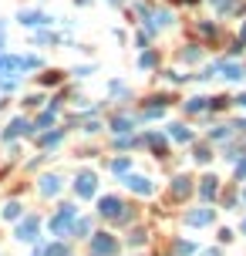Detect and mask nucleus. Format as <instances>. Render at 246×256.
I'll return each instance as SVG.
<instances>
[{
  "label": "nucleus",
  "instance_id": "nucleus-1",
  "mask_svg": "<svg viewBox=\"0 0 246 256\" xmlns=\"http://www.w3.org/2000/svg\"><path fill=\"white\" fill-rule=\"evenodd\" d=\"M75 216H78L75 206H61V213L51 219V233H57V236H61V233H68V229H71V222H75Z\"/></svg>",
  "mask_w": 246,
  "mask_h": 256
},
{
  "label": "nucleus",
  "instance_id": "nucleus-2",
  "mask_svg": "<svg viewBox=\"0 0 246 256\" xmlns=\"http://www.w3.org/2000/svg\"><path fill=\"white\" fill-rule=\"evenodd\" d=\"M78 196H84V199H91V196H95L98 192V179L95 175H88V172H84V175H78Z\"/></svg>",
  "mask_w": 246,
  "mask_h": 256
},
{
  "label": "nucleus",
  "instance_id": "nucleus-3",
  "mask_svg": "<svg viewBox=\"0 0 246 256\" xmlns=\"http://www.w3.org/2000/svg\"><path fill=\"white\" fill-rule=\"evenodd\" d=\"M38 226H41V219L38 216H27V219L17 226V239H24V243H31L34 239V233H38Z\"/></svg>",
  "mask_w": 246,
  "mask_h": 256
},
{
  "label": "nucleus",
  "instance_id": "nucleus-4",
  "mask_svg": "<svg viewBox=\"0 0 246 256\" xmlns=\"http://www.w3.org/2000/svg\"><path fill=\"white\" fill-rule=\"evenodd\" d=\"M91 253H95V256L115 253V239L112 236H95V239H91Z\"/></svg>",
  "mask_w": 246,
  "mask_h": 256
},
{
  "label": "nucleus",
  "instance_id": "nucleus-5",
  "mask_svg": "<svg viewBox=\"0 0 246 256\" xmlns=\"http://www.w3.org/2000/svg\"><path fill=\"white\" fill-rule=\"evenodd\" d=\"M20 24H27V27H44V24H51L47 14H34V10H24L20 14Z\"/></svg>",
  "mask_w": 246,
  "mask_h": 256
},
{
  "label": "nucleus",
  "instance_id": "nucleus-6",
  "mask_svg": "<svg viewBox=\"0 0 246 256\" xmlns=\"http://www.w3.org/2000/svg\"><path fill=\"white\" fill-rule=\"evenodd\" d=\"M118 213H122V202L115 199V196H105V199H101V216H108V219H115Z\"/></svg>",
  "mask_w": 246,
  "mask_h": 256
},
{
  "label": "nucleus",
  "instance_id": "nucleus-7",
  "mask_svg": "<svg viewBox=\"0 0 246 256\" xmlns=\"http://www.w3.org/2000/svg\"><path fill=\"white\" fill-rule=\"evenodd\" d=\"M186 196H189V179L179 175V179L172 182V199H186Z\"/></svg>",
  "mask_w": 246,
  "mask_h": 256
},
{
  "label": "nucleus",
  "instance_id": "nucleus-8",
  "mask_svg": "<svg viewBox=\"0 0 246 256\" xmlns=\"http://www.w3.org/2000/svg\"><path fill=\"white\" fill-rule=\"evenodd\" d=\"M125 182H128V189H135V192H145V196L152 192V182H149V179H142V175H128Z\"/></svg>",
  "mask_w": 246,
  "mask_h": 256
},
{
  "label": "nucleus",
  "instance_id": "nucleus-9",
  "mask_svg": "<svg viewBox=\"0 0 246 256\" xmlns=\"http://www.w3.org/2000/svg\"><path fill=\"white\" fill-rule=\"evenodd\" d=\"M186 219H189V226H206V222L212 219V209H199V213H189Z\"/></svg>",
  "mask_w": 246,
  "mask_h": 256
},
{
  "label": "nucleus",
  "instance_id": "nucleus-10",
  "mask_svg": "<svg viewBox=\"0 0 246 256\" xmlns=\"http://www.w3.org/2000/svg\"><path fill=\"white\" fill-rule=\"evenodd\" d=\"M57 189H61L57 175H44V179H41V192H44V196H54Z\"/></svg>",
  "mask_w": 246,
  "mask_h": 256
},
{
  "label": "nucleus",
  "instance_id": "nucleus-11",
  "mask_svg": "<svg viewBox=\"0 0 246 256\" xmlns=\"http://www.w3.org/2000/svg\"><path fill=\"white\" fill-rule=\"evenodd\" d=\"M24 131H27V122L17 118V122H10V128H7L3 135H7V138H17V135H24Z\"/></svg>",
  "mask_w": 246,
  "mask_h": 256
},
{
  "label": "nucleus",
  "instance_id": "nucleus-12",
  "mask_svg": "<svg viewBox=\"0 0 246 256\" xmlns=\"http://www.w3.org/2000/svg\"><path fill=\"white\" fill-rule=\"evenodd\" d=\"M223 74H226L229 81H236V78H243V68H240V64H233V61H229V64H223Z\"/></svg>",
  "mask_w": 246,
  "mask_h": 256
},
{
  "label": "nucleus",
  "instance_id": "nucleus-13",
  "mask_svg": "<svg viewBox=\"0 0 246 256\" xmlns=\"http://www.w3.org/2000/svg\"><path fill=\"white\" fill-rule=\"evenodd\" d=\"M212 196H216V179L206 175V179H203V199H212Z\"/></svg>",
  "mask_w": 246,
  "mask_h": 256
},
{
  "label": "nucleus",
  "instance_id": "nucleus-14",
  "mask_svg": "<svg viewBox=\"0 0 246 256\" xmlns=\"http://www.w3.org/2000/svg\"><path fill=\"white\" fill-rule=\"evenodd\" d=\"M169 131H172V138H175V142H189V128H186V125H172Z\"/></svg>",
  "mask_w": 246,
  "mask_h": 256
},
{
  "label": "nucleus",
  "instance_id": "nucleus-15",
  "mask_svg": "<svg viewBox=\"0 0 246 256\" xmlns=\"http://www.w3.org/2000/svg\"><path fill=\"white\" fill-rule=\"evenodd\" d=\"M112 172H115V175H125V172H128V159H115Z\"/></svg>",
  "mask_w": 246,
  "mask_h": 256
},
{
  "label": "nucleus",
  "instance_id": "nucleus-16",
  "mask_svg": "<svg viewBox=\"0 0 246 256\" xmlns=\"http://www.w3.org/2000/svg\"><path fill=\"white\" fill-rule=\"evenodd\" d=\"M20 216V206L17 202H7V209H3V219H17Z\"/></svg>",
  "mask_w": 246,
  "mask_h": 256
},
{
  "label": "nucleus",
  "instance_id": "nucleus-17",
  "mask_svg": "<svg viewBox=\"0 0 246 256\" xmlns=\"http://www.w3.org/2000/svg\"><path fill=\"white\" fill-rule=\"evenodd\" d=\"M128 128H132L128 118H115V131H128Z\"/></svg>",
  "mask_w": 246,
  "mask_h": 256
},
{
  "label": "nucleus",
  "instance_id": "nucleus-18",
  "mask_svg": "<svg viewBox=\"0 0 246 256\" xmlns=\"http://www.w3.org/2000/svg\"><path fill=\"white\" fill-rule=\"evenodd\" d=\"M192 250H196V246H192V243H179V246H175V253H179V256H189Z\"/></svg>",
  "mask_w": 246,
  "mask_h": 256
},
{
  "label": "nucleus",
  "instance_id": "nucleus-19",
  "mask_svg": "<svg viewBox=\"0 0 246 256\" xmlns=\"http://www.w3.org/2000/svg\"><path fill=\"white\" fill-rule=\"evenodd\" d=\"M206 108V98H192L189 101V111H203Z\"/></svg>",
  "mask_w": 246,
  "mask_h": 256
},
{
  "label": "nucleus",
  "instance_id": "nucleus-20",
  "mask_svg": "<svg viewBox=\"0 0 246 256\" xmlns=\"http://www.w3.org/2000/svg\"><path fill=\"white\" fill-rule=\"evenodd\" d=\"M0 88H3V91H14V88H17V81H14V78H3V81H0Z\"/></svg>",
  "mask_w": 246,
  "mask_h": 256
},
{
  "label": "nucleus",
  "instance_id": "nucleus-21",
  "mask_svg": "<svg viewBox=\"0 0 246 256\" xmlns=\"http://www.w3.org/2000/svg\"><path fill=\"white\" fill-rule=\"evenodd\" d=\"M138 64H142V68H152V64H155V54H142V57H138Z\"/></svg>",
  "mask_w": 246,
  "mask_h": 256
},
{
  "label": "nucleus",
  "instance_id": "nucleus-22",
  "mask_svg": "<svg viewBox=\"0 0 246 256\" xmlns=\"http://www.w3.org/2000/svg\"><path fill=\"white\" fill-rule=\"evenodd\" d=\"M75 233H78V236H88V233H91V222H78Z\"/></svg>",
  "mask_w": 246,
  "mask_h": 256
},
{
  "label": "nucleus",
  "instance_id": "nucleus-23",
  "mask_svg": "<svg viewBox=\"0 0 246 256\" xmlns=\"http://www.w3.org/2000/svg\"><path fill=\"white\" fill-rule=\"evenodd\" d=\"M57 138H61V131H51V135H44V145H54Z\"/></svg>",
  "mask_w": 246,
  "mask_h": 256
},
{
  "label": "nucleus",
  "instance_id": "nucleus-24",
  "mask_svg": "<svg viewBox=\"0 0 246 256\" xmlns=\"http://www.w3.org/2000/svg\"><path fill=\"white\" fill-rule=\"evenodd\" d=\"M47 256H68V253H64V246H51V250H47Z\"/></svg>",
  "mask_w": 246,
  "mask_h": 256
},
{
  "label": "nucleus",
  "instance_id": "nucleus-25",
  "mask_svg": "<svg viewBox=\"0 0 246 256\" xmlns=\"http://www.w3.org/2000/svg\"><path fill=\"white\" fill-rule=\"evenodd\" d=\"M229 3H233V0H216V7H219V10H223V7H229Z\"/></svg>",
  "mask_w": 246,
  "mask_h": 256
},
{
  "label": "nucleus",
  "instance_id": "nucleus-26",
  "mask_svg": "<svg viewBox=\"0 0 246 256\" xmlns=\"http://www.w3.org/2000/svg\"><path fill=\"white\" fill-rule=\"evenodd\" d=\"M240 105H246V94H243V98H240Z\"/></svg>",
  "mask_w": 246,
  "mask_h": 256
},
{
  "label": "nucleus",
  "instance_id": "nucleus-27",
  "mask_svg": "<svg viewBox=\"0 0 246 256\" xmlns=\"http://www.w3.org/2000/svg\"><path fill=\"white\" fill-rule=\"evenodd\" d=\"M0 44H3V31H0Z\"/></svg>",
  "mask_w": 246,
  "mask_h": 256
},
{
  "label": "nucleus",
  "instance_id": "nucleus-28",
  "mask_svg": "<svg viewBox=\"0 0 246 256\" xmlns=\"http://www.w3.org/2000/svg\"><path fill=\"white\" fill-rule=\"evenodd\" d=\"M243 233H246V222H243Z\"/></svg>",
  "mask_w": 246,
  "mask_h": 256
}]
</instances>
